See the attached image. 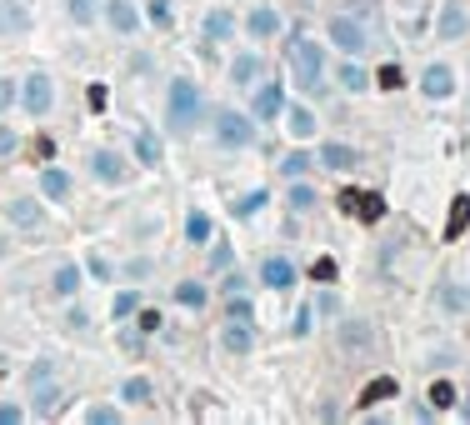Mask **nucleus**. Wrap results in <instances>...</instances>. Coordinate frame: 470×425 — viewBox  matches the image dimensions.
I'll return each instance as SVG.
<instances>
[{
	"instance_id": "17",
	"label": "nucleus",
	"mask_w": 470,
	"mask_h": 425,
	"mask_svg": "<svg viewBox=\"0 0 470 425\" xmlns=\"http://www.w3.org/2000/svg\"><path fill=\"white\" fill-rule=\"evenodd\" d=\"M30 386H35V410H40V415H55V410H61V390L50 386V376H40V381H30Z\"/></svg>"
},
{
	"instance_id": "47",
	"label": "nucleus",
	"mask_w": 470,
	"mask_h": 425,
	"mask_svg": "<svg viewBox=\"0 0 470 425\" xmlns=\"http://www.w3.org/2000/svg\"><path fill=\"white\" fill-rule=\"evenodd\" d=\"M11 150H16V135H11L6 125H0V161H6V155H11Z\"/></svg>"
},
{
	"instance_id": "25",
	"label": "nucleus",
	"mask_w": 470,
	"mask_h": 425,
	"mask_svg": "<svg viewBox=\"0 0 470 425\" xmlns=\"http://www.w3.org/2000/svg\"><path fill=\"white\" fill-rule=\"evenodd\" d=\"M135 155H140V166H160V140L150 130H140L135 135Z\"/></svg>"
},
{
	"instance_id": "13",
	"label": "nucleus",
	"mask_w": 470,
	"mask_h": 425,
	"mask_svg": "<svg viewBox=\"0 0 470 425\" xmlns=\"http://www.w3.org/2000/svg\"><path fill=\"white\" fill-rule=\"evenodd\" d=\"M40 195H45V200H66V195H71V175L55 171V166H45V171H40Z\"/></svg>"
},
{
	"instance_id": "20",
	"label": "nucleus",
	"mask_w": 470,
	"mask_h": 425,
	"mask_svg": "<svg viewBox=\"0 0 470 425\" xmlns=\"http://www.w3.org/2000/svg\"><path fill=\"white\" fill-rule=\"evenodd\" d=\"M90 171H95L100 180H121V175H126V166L115 161L110 150H95V155H90Z\"/></svg>"
},
{
	"instance_id": "9",
	"label": "nucleus",
	"mask_w": 470,
	"mask_h": 425,
	"mask_svg": "<svg viewBox=\"0 0 470 425\" xmlns=\"http://www.w3.org/2000/svg\"><path fill=\"white\" fill-rule=\"evenodd\" d=\"M280 111H285V90H280V80L260 85V90H255V121H275Z\"/></svg>"
},
{
	"instance_id": "43",
	"label": "nucleus",
	"mask_w": 470,
	"mask_h": 425,
	"mask_svg": "<svg viewBox=\"0 0 470 425\" xmlns=\"http://www.w3.org/2000/svg\"><path fill=\"white\" fill-rule=\"evenodd\" d=\"M311 310H315V315H335V310H340V300L325 290V295H315V305H311Z\"/></svg>"
},
{
	"instance_id": "34",
	"label": "nucleus",
	"mask_w": 470,
	"mask_h": 425,
	"mask_svg": "<svg viewBox=\"0 0 470 425\" xmlns=\"http://www.w3.org/2000/svg\"><path fill=\"white\" fill-rule=\"evenodd\" d=\"M0 30H25V11L20 6H0Z\"/></svg>"
},
{
	"instance_id": "10",
	"label": "nucleus",
	"mask_w": 470,
	"mask_h": 425,
	"mask_svg": "<svg viewBox=\"0 0 470 425\" xmlns=\"http://www.w3.org/2000/svg\"><path fill=\"white\" fill-rule=\"evenodd\" d=\"M435 305L450 310V315H465V310H470V290H465L460 281H445V285H435Z\"/></svg>"
},
{
	"instance_id": "12",
	"label": "nucleus",
	"mask_w": 470,
	"mask_h": 425,
	"mask_svg": "<svg viewBox=\"0 0 470 425\" xmlns=\"http://www.w3.org/2000/svg\"><path fill=\"white\" fill-rule=\"evenodd\" d=\"M470 230V195H455L450 200V221H445V240H460Z\"/></svg>"
},
{
	"instance_id": "24",
	"label": "nucleus",
	"mask_w": 470,
	"mask_h": 425,
	"mask_svg": "<svg viewBox=\"0 0 470 425\" xmlns=\"http://www.w3.org/2000/svg\"><path fill=\"white\" fill-rule=\"evenodd\" d=\"M260 75V56H235V66H230V80L235 85H251Z\"/></svg>"
},
{
	"instance_id": "36",
	"label": "nucleus",
	"mask_w": 470,
	"mask_h": 425,
	"mask_svg": "<svg viewBox=\"0 0 470 425\" xmlns=\"http://www.w3.org/2000/svg\"><path fill=\"white\" fill-rule=\"evenodd\" d=\"M311 281H320V285H330V281H335V260H330V255H320V260L311 265Z\"/></svg>"
},
{
	"instance_id": "31",
	"label": "nucleus",
	"mask_w": 470,
	"mask_h": 425,
	"mask_svg": "<svg viewBox=\"0 0 470 425\" xmlns=\"http://www.w3.org/2000/svg\"><path fill=\"white\" fill-rule=\"evenodd\" d=\"M76 285H80V265H61V271H55V290L71 295Z\"/></svg>"
},
{
	"instance_id": "8",
	"label": "nucleus",
	"mask_w": 470,
	"mask_h": 425,
	"mask_svg": "<svg viewBox=\"0 0 470 425\" xmlns=\"http://www.w3.org/2000/svg\"><path fill=\"white\" fill-rule=\"evenodd\" d=\"M260 281H265L270 290H290V285H296V265H290L285 255H270V260L260 265Z\"/></svg>"
},
{
	"instance_id": "32",
	"label": "nucleus",
	"mask_w": 470,
	"mask_h": 425,
	"mask_svg": "<svg viewBox=\"0 0 470 425\" xmlns=\"http://www.w3.org/2000/svg\"><path fill=\"white\" fill-rule=\"evenodd\" d=\"M135 310H140V295H135V290L115 295V305H110V315H115V321H126V315H135Z\"/></svg>"
},
{
	"instance_id": "30",
	"label": "nucleus",
	"mask_w": 470,
	"mask_h": 425,
	"mask_svg": "<svg viewBox=\"0 0 470 425\" xmlns=\"http://www.w3.org/2000/svg\"><path fill=\"white\" fill-rule=\"evenodd\" d=\"M290 130H296L301 140H306V135H315V116L306 111V105H296V111H290Z\"/></svg>"
},
{
	"instance_id": "41",
	"label": "nucleus",
	"mask_w": 470,
	"mask_h": 425,
	"mask_svg": "<svg viewBox=\"0 0 470 425\" xmlns=\"http://www.w3.org/2000/svg\"><path fill=\"white\" fill-rule=\"evenodd\" d=\"M230 321H255V310L246 295H230Z\"/></svg>"
},
{
	"instance_id": "44",
	"label": "nucleus",
	"mask_w": 470,
	"mask_h": 425,
	"mask_svg": "<svg viewBox=\"0 0 470 425\" xmlns=\"http://www.w3.org/2000/svg\"><path fill=\"white\" fill-rule=\"evenodd\" d=\"M85 420H90V425H110V420H121V415H115L110 405H95V410H90Z\"/></svg>"
},
{
	"instance_id": "2",
	"label": "nucleus",
	"mask_w": 470,
	"mask_h": 425,
	"mask_svg": "<svg viewBox=\"0 0 470 425\" xmlns=\"http://www.w3.org/2000/svg\"><path fill=\"white\" fill-rule=\"evenodd\" d=\"M200 121V90L191 80H170V130H191Z\"/></svg>"
},
{
	"instance_id": "7",
	"label": "nucleus",
	"mask_w": 470,
	"mask_h": 425,
	"mask_svg": "<svg viewBox=\"0 0 470 425\" xmlns=\"http://www.w3.org/2000/svg\"><path fill=\"white\" fill-rule=\"evenodd\" d=\"M50 100H55V90H50V80L45 75H25V85H20V105L40 121L45 111H50Z\"/></svg>"
},
{
	"instance_id": "38",
	"label": "nucleus",
	"mask_w": 470,
	"mask_h": 425,
	"mask_svg": "<svg viewBox=\"0 0 470 425\" xmlns=\"http://www.w3.org/2000/svg\"><path fill=\"white\" fill-rule=\"evenodd\" d=\"M340 345H370V331H366L361 321H356V326H345V331H340Z\"/></svg>"
},
{
	"instance_id": "33",
	"label": "nucleus",
	"mask_w": 470,
	"mask_h": 425,
	"mask_svg": "<svg viewBox=\"0 0 470 425\" xmlns=\"http://www.w3.org/2000/svg\"><path fill=\"white\" fill-rule=\"evenodd\" d=\"M375 85H380V90H400V85H405V75H400V66H395V61H390V66H380V75H375Z\"/></svg>"
},
{
	"instance_id": "19",
	"label": "nucleus",
	"mask_w": 470,
	"mask_h": 425,
	"mask_svg": "<svg viewBox=\"0 0 470 425\" xmlns=\"http://www.w3.org/2000/svg\"><path fill=\"white\" fill-rule=\"evenodd\" d=\"M105 16H110V25L121 30V35H135V11L126 6V0H110V6H105Z\"/></svg>"
},
{
	"instance_id": "3",
	"label": "nucleus",
	"mask_w": 470,
	"mask_h": 425,
	"mask_svg": "<svg viewBox=\"0 0 470 425\" xmlns=\"http://www.w3.org/2000/svg\"><path fill=\"white\" fill-rule=\"evenodd\" d=\"M340 210L345 216H361V221H385V200L375 190H340Z\"/></svg>"
},
{
	"instance_id": "14",
	"label": "nucleus",
	"mask_w": 470,
	"mask_h": 425,
	"mask_svg": "<svg viewBox=\"0 0 470 425\" xmlns=\"http://www.w3.org/2000/svg\"><path fill=\"white\" fill-rule=\"evenodd\" d=\"M320 161H325L330 171H350V166H361V155L350 150V145H335V140H330V145H320Z\"/></svg>"
},
{
	"instance_id": "29",
	"label": "nucleus",
	"mask_w": 470,
	"mask_h": 425,
	"mask_svg": "<svg viewBox=\"0 0 470 425\" xmlns=\"http://www.w3.org/2000/svg\"><path fill=\"white\" fill-rule=\"evenodd\" d=\"M340 85H345V90H366V85H370V75H366L356 61H350V66H340Z\"/></svg>"
},
{
	"instance_id": "27",
	"label": "nucleus",
	"mask_w": 470,
	"mask_h": 425,
	"mask_svg": "<svg viewBox=\"0 0 470 425\" xmlns=\"http://www.w3.org/2000/svg\"><path fill=\"white\" fill-rule=\"evenodd\" d=\"M186 235H191L195 245H205V240H210V216H205V210H191V221H186Z\"/></svg>"
},
{
	"instance_id": "42",
	"label": "nucleus",
	"mask_w": 470,
	"mask_h": 425,
	"mask_svg": "<svg viewBox=\"0 0 470 425\" xmlns=\"http://www.w3.org/2000/svg\"><path fill=\"white\" fill-rule=\"evenodd\" d=\"M90 16H95V0H71V20H80V25H85Z\"/></svg>"
},
{
	"instance_id": "39",
	"label": "nucleus",
	"mask_w": 470,
	"mask_h": 425,
	"mask_svg": "<svg viewBox=\"0 0 470 425\" xmlns=\"http://www.w3.org/2000/svg\"><path fill=\"white\" fill-rule=\"evenodd\" d=\"M265 200H270V195H265V190H251V195H246V200H241V205H235V216H255V210H260V205H265Z\"/></svg>"
},
{
	"instance_id": "28",
	"label": "nucleus",
	"mask_w": 470,
	"mask_h": 425,
	"mask_svg": "<svg viewBox=\"0 0 470 425\" xmlns=\"http://www.w3.org/2000/svg\"><path fill=\"white\" fill-rule=\"evenodd\" d=\"M175 300H181V305H205V285H195V281H181V285H175Z\"/></svg>"
},
{
	"instance_id": "6",
	"label": "nucleus",
	"mask_w": 470,
	"mask_h": 425,
	"mask_svg": "<svg viewBox=\"0 0 470 425\" xmlns=\"http://www.w3.org/2000/svg\"><path fill=\"white\" fill-rule=\"evenodd\" d=\"M465 30H470V11L460 6V0H445L440 20H435V40H460Z\"/></svg>"
},
{
	"instance_id": "15",
	"label": "nucleus",
	"mask_w": 470,
	"mask_h": 425,
	"mask_svg": "<svg viewBox=\"0 0 470 425\" xmlns=\"http://www.w3.org/2000/svg\"><path fill=\"white\" fill-rule=\"evenodd\" d=\"M251 345H255V335H251V321H230V326H225V350L246 355Z\"/></svg>"
},
{
	"instance_id": "48",
	"label": "nucleus",
	"mask_w": 470,
	"mask_h": 425,
	"mask_svg": "<svg viewBox=\"0 0 470 425\" xmlns=\"http://www.w3.org/2000/svg\"><path fill=\"white\" fill-rule=\"evenodd\" d=\"M11 95H16V90H11V80H0V105H11Z\"/></svg>"
},
{
	"instance_id": "26",
	"label": "nucleus",
	"mask_w": 470,
	"mask_h": 425,
	"mask_svg": "<svg viewBox=\"0 0 470 425\" xmlns=\"http://www.w3.org/2000/svg\"><path fill=\"white\" fill-rule=\"evenodd\" d=\"M311 166H315V155H306V150H296V155H285V161H280V171H285L290 180H301Z\"/></svg>"
},
{
	"instance_id": "45",
	"label": "nucleus",
	"mask_w": 470,
	"mask_h": 425,
	"mask_svg": "<svg viewBox=\"0 0 470 425\" xmlns=\"http://www.w3.org/2000/svg\"><path fill=\"white\" fill-rule=\"evenodd\" d=\"M220 285H225V295H246V276H241V271H235V276H225Z\"/></svg>"
},
{
	"instance_id": "23",
	"label": "nucleus",
	"mask_w": 470,
	"mask_h": 425,
	"mask_svg": "<svg viewBox=\"0 0 470 425\" xmlns=\"http://www.w3.org/2000/svg\"><path fill=\"white\" fill-rule=\"evenodd\" d=\"M121 395H126L131 405H150V395H155V386H150L145 376H131V381L121 386Z\"/></svg>"
},
{
	"instance_id": "11",
	"label": "nucleus",
	"mask_w": 470,
	"mask_h": 425,
	"mask_svg": "<svg viewBox=\"0 0 470 425\" xmlns=\"http://www.w3.org/2000/svg\"><path fill=\"white\" fill-rule=\"evenodd\" d=\"M395 395H400V381H395V376H375V381L361 390L356 405H380V400H395Z\"/></svg>"
},
{
	"instance_id": "21",
	"label": "nucleus",
	"mask_w": 470,
	"mask_h": 425,
	"mask_svg": "<svg viewBox=\"0 0 470 425\" xmlns=\"http://www.w3.org/2000/svg\"><path fill=\"white\" fill-rule=\"evenodd\" d=\"M205 35H210V40H230V35H235V16H230V11H210V16H205Z\"/></svg>"
},
{
	"instance_id": "18",
	"label": "nucleus",
	"mask_w": 470,
	"mask_h": 425,
	"mask_svg": "<svg viewBox=\"0 0 470 425\" xmlns=\"http://www.w3.org/2000/svg\"><path fill=\"white\" fill-rule=\"evenodd\" d=\"M450 90H455L450 70H445V66H430V70H426V95H430V100H445Z\"/></svg>"
},
{
	"instance_id": "46",
	"label": "nucleus",
	"mask_w": 470,
	"mask_h": 425,
	"mask_svg": "<svg viewBox=\"0 0 470 425\" xmlns=\"http://www.w3.org/2000/svg\"><path fill=\"white\" fill-rule=\"evenodd\" d=\"M20 420H25V415H20L16 405H0V425H20Z\"/></svg>"
},
{
	"instance_id": "1",
	"label": "nucleus",
	"mask_w": 470,
	"mask_h": 425,
	"mask_svg": "<svg viewBox=\"0 0 470 425\" xmlns=\"http://www.w3.org/2000/svg\"><path fill=\"white\" fill-rule=\"evenodd\" d=\"M290 70H296V85L301 90H320L325 80V56H320V45L311 35H296L290 40Z\"/></svg>"
},
{
	"instance_id": "22",
	"label": "nucleus",
	"mask_w": 470,
	"mask_h": 425,
	"mask_svg": "<svg viewBox=\"0 0 470 425\" xmlns=\"http://www.w3.org/2000/svg\"><path fill=\"white\" fill-rule=\"evenodd\" d=\"M6 216H11L16 226H30V230H40V210H35L30 200H11V205H6Z\"/></svg>"
},
{
	"instance_id": "4",
	"label": "nucleus",
	"mask_w": 470,
	"mask_h": 425,
	"mask_svg": "<svg viewBox=\"0 0 470 425\" xmlns=\"http://www.w3.org/2000/svg\"><path fill=\"white\" fill-rule=\"evenodd\" d=\"M330 40L345 50V56H361V50L370 45L366 25H361V20H350V16H335V20H330Z\"/></svg>"
},
{
	"instance_id": "37",
	"label": "nucleus",
	"mask_w": 470,
	"mask_h": 425,
	"mask_svg": "<svg viewBox=\"0 0 470 425\" xmlns=\"http://www.w3.org/2000/svg\"><path fill=\"white\" fill-rule=\"evenodd\" d=\"M290 205H296V210H311V205H315V190L296 180V185H290Z\"/></svg>"
},
{
	"instance_id": "5",
	"label": "nucleus",
	"mask_w": 470,
	"mask_h": 425,
	"mask_svg": "<svg viewBox=\"0 0 470 425\" xmlns=\"http://www.w3.org/2000/svg\"><path fill=\"white\" fill-rule=\"evenodd\" d=\"M215 135H220V145H251L255 140V125L246 116H235V111H220L215 116Z\"/></svg>"
},
{
	"instance_id": "40",
	"label": "nucleus",
	"mask_w": 470,
	"mask_h": 425,
	"mask_svg": "<svg viewBox=\"0 0 470 425\" xmlns=\"http://www.w3.org/2000/svg\"><path fill=\"white\" fill-rule=\"evenodd\" d=\"M145 16H150V25H170V6H165V0H145Z\"/></svg>"
},
{
	"instance_id": "16",
	"label": "nucleus",
	"mask_w": 470,
	"mask_h": 425,
	"mask_svg": "<svg viewBox=\"0 0 470 425\" xmlns=\"http://www.w3.org/2000/svg\"><path fill=\"white\" fill-rule=\"evenodd\" d=\"M246 30H251V35H255V40H270V35H275V30H280V16H275V11H265V6H260V11H251V20H246Z\"/></svg>"
},
{
	"instance_id": "35",
	"label": "nucleus",
	"mask_w": 470,
	"mask_h": 425,
	"mask_svg": "<svg viewBox=\"0 0 470 425\" xmlns=\"http://www.w3.org/2000/svg\"><path fill=\"white\" fill-rule=\"evenodd\" d=\"M430 400H435V410L455 405V386H450V381H435V386H430Z\"/></svg>"
}]
</instances>
